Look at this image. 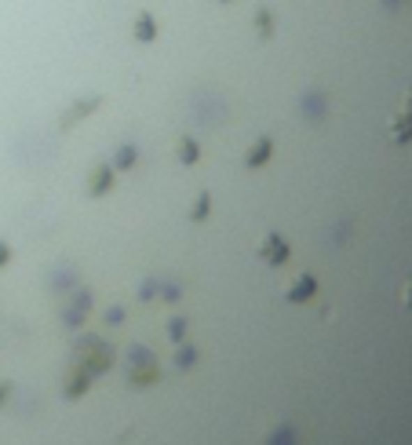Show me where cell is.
I'll list each match as a JSON object with an SVG mask.
<instances>
[{"instance_id":"obj_1","label":"cell","mask_w":412,"mask_h":445,"mask_svg":"<svg viewBox=\"0 0 412 445\" xmlns=\"http://www.w3.org/2000/svg\"><path fill=\"white\" fill-rule=\"evenodd\" d=\"M259 256H263L266 263L281 266L284 259H289V245H284V241H281V237H277L274 230H266V234L259 237Z\"/></svg>"},{"instance_id":"obj_2","label":"cell","mask_w":412,"mask_h":445,"mask_svg":"<svg viewBox=\"0 0 412 445\" xmlns=\"http://www.w3.org/2000/svg\"><path fill=\"white\" fill-rule=\"evenodd\" d=\"M314 289H318V285H314V278H310V274H299V278L289 281V289H284V299H289V303H303V299L314 296Z\"/></svg>"},{"instance_id":"obj_3","label":"cell","mask_w":412,"mask_h":445,"mask_svg":"<svg viewBox=\"0 0 412 445\" xmlns=\"http://www.w3.org/2000/svg\"><path fill=\"white\" fill-rule=\"evenodd\" d=\"M270 150H274L270 139H256V142H252V150L245 153V165H248V168H259L266 157H270Z\"/></svg>"},{"instance_id":"obj_4","label":"cell","mask_w":412,"mask_h":445,"mask_svg":"<svg viewBox=\"0 0 412 445\" xmlns=\"http://www.w3.org/2000/svg\"><path fill=\"white\" fill-rule=\"evenodd\" d=\"M153 37H157V26H153V19H150V15H139V19H135V40L150 44Z\"/></svg>"},{"instance_id":"obj_5","label":"cell","mask_w":412,"mask_h":445,"mask_svg":"<svg viewBox=\"0 0 412 445\" xmlns=\"http://www.w3.org/2000/svg\"><path fill=\"white\" fill-rule=\"evenodd\" d=\"M390 135H394V142H405L409 135H412V110L405 117H398V121H390Z\"/></svg>"},{"instance_id":"obj_6","label":"cell","mask_w":412,"mask_h":445,"mask_svg":"<svg viewBox=\"0 0 412 445\" xmlns=\"http://www.w3.org/2000/svg\"><path fill=\"white\" fill-rule=\"evenodd\" d=\"M109 179H114V172H109L106 165L102 168H95V176H91V194H106V186H109Z\"/></svg>"},{"instance_id":"obj_7","label":"cell","mask_w":412,"mask_h":445,"mask_svg":"<svg viewBox=\"0 0 412 445\" xmlns=\"http://www.w3.org/2000/svg\"><path fill=\"white\" fill-rule=\"evenodd\" d=\"M179 161L183 165H194L197 161V142L194 139H179Z\"/></svg>"},{"instance_id":"obj_8","label":"cell","mask_w":412,"mask_h":445,"mask_svg":"<svg viewBox=\"0 0 412 445\" xmlns=\"http://www.w3.org/2000/svg\"><path fill=\"white\" fill-rule=\"evenodd\" d=\"M165 332H168V340H171V343H179V340H183V332H186V322H183V317H168V329H165Z\"/></svg>"},{"instance_id":"obj_9","label":"cell","mask_w":412,"mask_h":445,"mask_svg":"<svg viewBox=\"0 0 412 445\" xmlns=\"http://www.w3.org/2000/svg\"><path fill=\"white\" fill-rule=\"evenodd\" d=\"M194 358H197V351L190 343H179V351H176V365H194Z\"/></svg>"},{"instance_id":"obj_10","label":"cell","mask_w":412,"mask_h":445,"mask_svg":"<svg viewBox=\"0 0 412 445\" xmlns=\"http://www.w3.org/2000/svg\"><path fill=\"white\" fill-rule=\"evenodd\" d=\"M114 161H117V168H132V165H135V150H132V146H121Z\"/></svg>"},{"instance_id":"obj_11","label":"cell","mask_w":412,"mask_h":445,"mask_svg":"<svg viewBox=\"0 0 412 445\" xmlns=\"http://www.w3.org/2000/svg\"><path fill=\"white\" fill-rule=\"evenodd\" d=\"M208 209H212L208 194H201V197H197V204H194V212H190V219H204V216H208Z\"/></svg>"},{"instance_id":"obj_12","label":"cell","mask_w":412,"mask_h":445,"mask_svg":"<svg viewBox=\"0 0 412 445\" xmlns=\"http://www.w3.org/2000/svg\"><path fill=\"white\" fill-rule=\"evenodd\" d=\"M256 22H259V33H270V15H256Z\"/></svg>"},{"instance_id":"obj_13","label":"cell","mask_w":412,"mask_h":445,"mask_svg":"<svg viewBox=\"0 0 412 445\" xmlns=\"http://www.w3.org/2000/svg\"><path fill=\"white\" fill-rule=\"evenodd\" d=\"M402 303L412 310V281H405V289H402Z\"/></svg>"},{"instance_id":"obj_14","label":"cell","mask_w":412,"mask_h":445,"mask_svg":"<svg viewBox=\"0 0 412 445\" xmlns=\"http://www.w3.org/2000/svg\"><path fill=\"white\" fill-rule=\"evenodd\" d=\"M8 256H11V252H8V245H4V241H0V266H4V263H8Z\"/></svg>"},{"instance_id":"obj_15","label":"cell","mask_w":412,"mask_h":445,"mask_svg":"<svg viewBox=\"0 0 412 445\" xmlns=\"http://www.w3.org/2000/svg\"><path fill=\"white\" fill-rule=\"evenodd\" d=\"M405 106L412 110V88H409V95H405Z\"/></svg>"}]
</instances>
